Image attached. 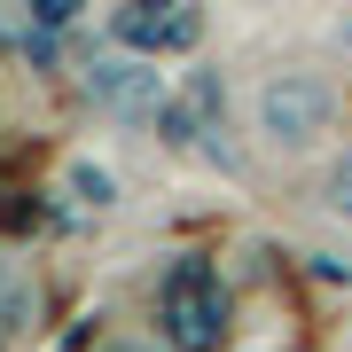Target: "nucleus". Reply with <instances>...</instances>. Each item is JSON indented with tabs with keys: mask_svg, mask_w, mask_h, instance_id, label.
<instances>
[{
	"mask_svg": "<svg viewBox=\"0 0 352 352\" xmlns=\"http://www.w3.org/2000/svg\"><path fill=\"white\" fill-rule=\"evenodd\" d=\"M337 87H329L321 71H274L258 78L251 94V133L266 141V149H314V141L337 126Z\"/></svg>",
	"mask_w": 352,
	"mask_h": 352,
	"instance_id": "nucleus-1",
	"label": "nucleus"
},
{
	"mask_svg": "<svg viewBox=\"0 0 352 352\" xmlns=\"http://www.w3.org/2000/svg\"><path fill=\"white\" fill-rule=\"evenodd\" d=\"M157 329L173 352H212L219 329H227V282L212 258H173L164 266V289H157Z\"/></svg>",
	"mask_w": 352,
	"mask_h": 352,
	"instance_id": "nucleus-2",
	"label": "nucleus"
},
{
	"mask_svg": "<svg viewBox=\"0 0 352 352\" xmlns=\"http://www.w3.org/2000/svg\"><path fill=\"white\" fill-rule=\"evenodd\" d=\"M87 102L102 118H118V126H149V118L173 110V78H164L157 63H141V55H102V63H87Z\"/></svg>",
	"mask_w": 352,
	"mask_h": 352,
	"instance_id": "nucleus-3",
	"label": "nucleus"
},
{
	"mask_svg": "<svg viewBox=\"0 0 352 352\" xmlns=\"http://www.w3.org/2000/svg\"><path fill=\"white\" fill-rule=\"evenodd\" d=\"M63 188H71V204H87V212H110V204H118V173L94 164V157H78L63 173Z\"/></svg>",
	"mask_w": 352,
	"mask_h": 352,
	"instance_id": "nucleus-4",
	"label": "nucleus"
},
{
	"mask_svg": "<svg viewBox=\"0 0 352 352\" xmlns=\"http://www.w3.org/2000/svg\"><path fill=\"white\" fill-rule=\"evenodd\" d=\"M180 0H126V39H157V32H173L180 24Z\"/></svg>",
	"mask_w": 352,
	"mask_h": 352,
	"instance_id": "nucleus-5",
	"label": "nucleus"
},
{
	"mask_svg": "<svg viewBox=\"0 0 352 352\" xmlns=\"http://www.w3.org/2000/svg\"><path fill=\"white\" fill-rule=\"evenodd\" d=\"M321 204H329L337 219H352V149H344L337 164H329V180H321Z\"/></svg>",
	"mask_w": 352,
	"mask_h": 352,
	"instance_id": "nucleus-6",
	"label": "nucleus"
},
{
	"mask_svg": "<svg viewBox=\"0 0 352 352\" xmlns=\"http://www.w3.org/2000/svg\"><path fill=\"white\" fill-rule=\"evenodd\" d=\"M78 8H87V0H32V16H39V24H71Z\"/></svg>",
	"mask_w": 352,
	"mask_h": 352,
	"instance_id": "nucleus-7",
	"label": "nucleus"
},
{
	"mask_svg": "<svg viewBox=\"0 0 352 352\" xmlns=\"http://www.w3.org/2000/svg\"><path fill=\"white\" fill-rule=\"evenodd\" d=\"M337 47H344V55H352V16H344V24H337Z\"/></svg>",
	"mask_w": 352,
	"mask_h": 352,
	"instance_id": "nucleus-8",
	"label": "nucleus"
},
{
	"mask_svg": "<svg viewBox=\"0 0 352 352\" xmlns=\"http://www.w3.org/2000/svg\"><path fill=\"white\" fill-rule=\"evenodd\" d=\"M118 352H133V344H118Z\"/></svg>",
	"mask_w": 352,
	"mask_h": 352,
	"instance_id": "nucleus-9",
	"label": "nucleus"
},
{
	"mask_svg": "<svg viewBox=\"0 0 352 352\" xmlns=\"http://www.w3.org/2000/svg\"><path fill=\"white\" fill-rule=\"evenodd\" d=\"M0 329H8V321H0Z\"/></svg>",
	"mask_w": 352,
	"mask_h": 352,
	"instance_id": "nucleus-10",
	"label": "nucleus"
}]
</instances>
